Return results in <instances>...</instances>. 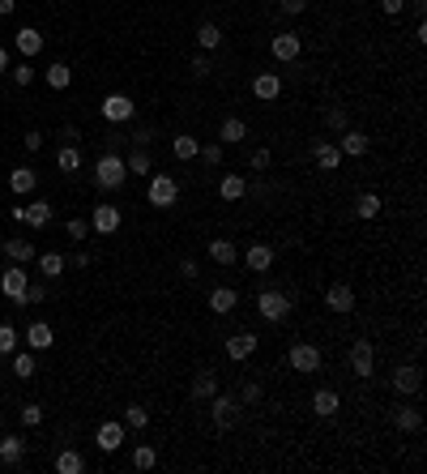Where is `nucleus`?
I'll use <instances>...</instances> for the list:
<instances>
[{
    "instance_id": "f257e3e1",
    "label": "nucleus",
    "mask_w": 427,
    "mask_h": 474,
    "mask_svg": "<svg viewBox=\"0 0 427 474\" xmlns=\"http://www.w3.org/2000/svg\"><path fill=\"white\" fill-rule=\"evenodd\" d=\"M129 180V167H124V158L116 154V150H107L98 163H94V184L103 188V192H116L120 184Z\"/></svg>"
},
{
    "instance_id": "f03ea898",
    "label": "nucleus",
    "mask_w": 427,
    "mask_h": 474,
    "mask_svg": "<svg viewBox=\"0 0 427 474\" xmlns=\"http://www.w3.org/2000/svg\"><path fill=\"white\" fill-rule=\"evenodd\" d=\"M145 201H150V205H158V209H171V205L180 201V184H176V180H171L167 171H158V176H150Z\"/></svg>"
},
{
    "instance_id": "7ed1b4c3",
    "label": "nucleus",
    "mask_w": 427,
    "mask_h": 474,
    "mask_svg": "<svg viewBox=\"0 0 427 474\" xmlns=\"http://www.w3.org/2000/svg\"><path fill=\"white\" fill-rule=\"evenodd\" d=\"M256 312L265 316L270 325H278V321H287V312H291V299L282 295V291H261L256 295Z\"/></svg>"
},
{
    "instance_id": "20e7f679",
    "label": "nucleus",
    "mask_w": 427,
    "mask_h": 474,
    "mask_svg": "<svg viewBox=\"0 0 427 474\" xmlns=\"http://www.w3.org/2000/svg\"><path fill=\"white\" fill-rule=\"evenodd\" d=\"M26 287H30L26 265H13V270L0 274V291H5V299H13V303H22V308H26Z\"/></svg>"
},
{
    "instance_id": "39448f33",
    "label": "nucleus",
    "mask_w": 427,
    "mask_h": 474,
    "mask_svg": "<svg viewBox=\"0 0 427 474\" xmlns=\"http://www.w3.org/2000/svg\"><path fill=\"white\" fill-rule=\"evenodd\" d=\"M287 359H291V367H295V372H299V376H312V372H316V367H320V350H316L312 342H295Z\"/></svg>"
},
{
    "instance_id": "423d86ee",
    "label": "nucleus",
    "mask_w": 427,
    "mask_h": 474,
    "mask_svg": "<svg viewBox=\"0 0 427 474\" xmlns=\"http://www.w3.org/2000/svg\"><path fill=\"white\" fill-rule=\"evenodd\" d=\"M133 98L129 94H107L103 98V120H112V124H129L133 120Z\"/></svg>"
},
{
    "instance_id": "0eeeda50",
    "label": "nucleus",
    "mask_w": 427,
    "mask_h": 474,
    "mask_svg": "<svg viewBox=\"0 0 427 474\" xmlns=\"http://www.w3.org/2000/svg\"><path fill=\"white\" fill-rule=\"evenodd\" d=\"M350 367H355V376H359V381H367L372 372H376V350H372V342H367V338L350 346Z\"/></svg>"
},
{
    "instance_id": "6e6552de",
    "label": "nucleus",
    "mask_w": 427,
    "mask_h": 474,
    "mask_svg": "<svg viewBox=\"0 0 427 474\" xmlns=\"http://www.w3.org/2000/svg\"><path fill=\"white\" fill-rule=\"evenodd\" d=\"M209 410H214V423H218V428H235V419H239V402L235 397L214 393L209 397Z\"/></svg>"
},
{
    "instance_id": "1a4fd4ad",
    "label": "nucleus",
    "mask_w": 427,
    "mask_h": 474,
    "mask_svg": "<svg viewBox=\"0 0 427 474\" xmlns=\"http://www.w3.org/2000/svg\"><path fill=\"white\" fill-rule=\"evenodd\" d=\"M94 445H98L103 453H116V449L124 445V423H120V419H107V423H98Z\"/></svg>"
},
{
    "instance_id": "9d476101",
    "label": "nucleus",
    "mask_w": 427,
    "mask_h": 474,
    "mask_svg": "<svg viewBox=\"0 0 427 474\" xmlns=\"http://www.w3.org/2000/svg\"><path fill=\"white\" fill-rule=\"evenodd\" d=\"M90 231H94V235H116V231H120V209H116V205H94Z\"/></svg>"
},
{
    "instance_id": "9b49d317",
    "label": "nucleus",
    "mask_w": 427,
    "mask_h": 474,
    "mask_svg": "<svg viewBox=\"0 0 427 474\" xmlns=\"http://www.w3.org/2000/svg\"><path fill=\"white\" fill-rule=\"evenodd\" d=\"M299 34H291V30H282V34H274V43H270V51H274V60L278 65H291V60H299Z\"/></svg>"
},
{
    "instance_id": "f8f14e48",
    "label": "nucleus",
    "mask_w": 427,
    "mask_h": 474,
    "mask_svg": "<svg viewBox=\"0 0 427 474\" xmlns=\"http://www.w3.org/2000/svg\"><path fill=\"white\" fill-rule=\"evenodd\" d=\"M419 385H423V372L414 363H398V372H393V389L398 393H406V397H414L419 393Z\"/></svg>"
},
{
    "instance_id": "ddd939ff",
    "label": "nucleus",
    "mask_w": 427,
    "mask_h": 474,
    "mask_svg": "<svg viewBox=\"0 0 427 474\" xmlns=\"http://www.w3.org/2000/svg\"><path fill=\"white\" fill-rule=\"evenodd\" d=\"M252 94H256L261 103H274V98L282 94V77H278V73H256V77H252Z\"/></svg>"
},
{
    "instance_id": "4468645a",
    "label": "nucleus",
    "mask_w": 427,
    "mask_h": 474,
    "mask_svg": "<svg viewBox=\"0 0 427 474\" xmlns=\"http://www.w3.org/2000/svg\"><path fill=\"white\" fill-rule=\"evenodd\" d=\"M256 342H261V338H256L252 329H244V334H235V338L227 342V359H231V363H244V359H248V355L256 350Z\"/></svg>"
},
{
    "instance_id": "2eb2a0df",
    "label": "nucleus",
    "mask_w": 427,
    "mask_h": 474,
    "mask_svg": "<svg viewBox=\"0 0 427 474\" xmlns=\"http://www.w3.org/2000/svg\"><path fill=\"white\" fill-rule=\"evenodd\" d=\"M13 47L22 51V56H26V60H34V56H39V51H43V34H39L34 26H22V30L13 34Z\"/></svg>"
},
{
    "instance_id": "dca6fc26",
    "label": "nucleus",
    "mask_w": 427,
    "mask_h": 474,
    "mask_svg": "<svg viewBox=\"0 0 427 474\" xmlns=\"http://www.w3.org/2000/svg\"><path fill=\"white\" fill-rule=\"evenodd\" d=\"M312 410H316L320 419H334V414L342 410V397H338L334 389H316V393H312Z\"/></svg>"
},
{
    "instance_id": "f3484780",
    "label": "nucleus",
    "mask_w": 427,
    "mask_h": 474,
    "mask_svg": "<svg viewBox=\"0 0 427 474\" xmlns=\"http://www.w3.org/2000/svg\"><path fill=\"white\" fill-rule=\"evenodd\" d=\"M235 308H239V295H235L231 287H214V291H209V312L227 316V312H235Z\"/></svg>"
},
{
    "instance_id": "a211bd4d",
    "label": "nucleus",
    "mask_w": 427,
    "mask_h": 474,
    "mask_svg": "<svg viewBox=\"0 0 427 474\" xmlns=\"http://www.w3.org/2000/svg\"><path fill=\"white\" fill-rule=\"evenodd\" d=\"M325 308H334V312H350V308H355V291H350L346 282H334V287L325 291Z\"/></svg>"
},
{
    "instance_id": "6ab92c4d",
    "label": "nucleus",
    "mask_w": 427,
    "mask_h": 474,
    "mask_svg": "<svg viewBox=\"0 0 427 474\" xmlns=\"http://www.w3.org/2000/svg\"><path fill=\"white\" fill-rule=\"evenodd\" d=\"M244 261H248V270H252V274H265V270L274 265V248H270V244H252Z\"/></svg>"
},
{
    "instance_id": "aec40b11",
    "label": "nucleus",
    "mask_w": 427,
    "mask_h": 474,
    "mask_svg": "<svg viewBox=\"0 0 427 474\" xmlns=\"http://www.w3.org/2000/svg\"><path fill=\"white\" fill-rule=\"evenodd\" d=\"M65 270H69V256H60V252H43V256H39V274H43V278L56 282Z\"/></svg>"
},
{
    "instance_id": "412c9836",
    "label": "nucleus",
    "mask_w": 427,
    "mask_h": 474,
    "mask_svg": "<svg viewBox=\"0 0 427 474\" xmlns=\"http://www.w3.org/2000/svg\"><path fill=\"white\" fill-rule=\"evenodd\" d=\"M51 342H56V334H51L47 321H34V325L26 329V346H30V350H47Z\"/></svg>"
},
{
    "instance_id": "4be33fe9",
    "label": "nucleus",
    "mask_w": 427,
    "mask_h": 474,
    "mask_svg": "<svg viewBox=\"0 0 427 474\" xmlns=\"http://www.w3.org/2000/svg\"><path fill=\"white\" fill-rule=\"evenodd\" d=\"M312 154H316V167H320V171H338V163H342V150H338L334 141H320Z\"/></svg>"
},
{
    "instance_id": "5701e85b",
    "label": "nucleus",
    "mask_w": 427,
    "mask_h": 474,
    "mask_svg": "<svg viewBox=\"0 0 427 474\" xmlns=\"http://www.w3.org/2000/svg\"><path fill=\"white\" fill-rule=\"evenodd\" d=\"M244 137H248V124H244L239 116H227L223 129H218V141H223V145H239Z\"/></svg>"
},
{
    "instance_id": "b1692460",
    "label": "nucleus",
    "mask_w": 427,
    "mask_h": 474,
    "mask_svg": "<svg viewBox=\"0 0 427 474\" xmlns=\"http://www.w3.org/2000/svg\"><path fill=\"white\" fill-rule=\"evenodd\" d=\"M22 223H26V227H34V231H39V227H47V223H51V201H30Z\"/></svg>"
},
{
    "instance_id": "393cba45",
    "label": "nucleus",
    "mask_w": 427,
    "mask_h": 474,
    "mask_svg": "<svg viewBox=\"0 0 427 474\" xmlns=\"http://www.w3.org/2000/svg\"><path fill=\"white\" fill-rule=\"evenodd\" d=\"M22 453H26V440L22 436H0V461H5V466H18Z\"/></svg>"
},
{
    "instance_id": "a878e982",
    "label": "nucleus",
    "mask_w": 427,
    "mask_h": 474,
    "mask_svg": "<svg viewBox=\"0 0 427 474\" xmlns=\"http://www.w3.org/2000/svg\"><path fill=\"white\" fill-rule=\"evenodd\" d=\"M43 81H47L51 90H69V81H73V69L56 60V65H47V73H43Z\"/></svg>"
},
{
    "instance_id": "bb28decb",
    "label": "nucleus",
    "mask_w": 427,
    "mask_h": 474,
    "mask_svg": "<svg viewBox=\"0 0 427 474\" xmlns=\"http://www.w3.org/2000/svg\"><path fill=\"white\" fill-rule=\"evenodd\" d=\"M338 150H342V154H350V158H363V154H367V137H363V133H355V129H346V133H342V141H338Z\"/></svg>"
},
{
    "instance_id": "cd10ccee",
    "label": "nucleus",
    "mask_w": 427,
    "mask_h": 474,
    "mask_svg": "<svg viewBox=\"0 0 427 474\" xmlns=\"http://www.w3.org/2000/svg\"><path fill=\"white\" fill-rule=\"evenodd\" d=\"M244 192H248V180H244V176H223V180H218V197H223V201H239Z\"/></svg>"
},
{
    "instance_id": "c85d7f7f",
    "label": "nucleus",
    "mask_w": 427,
    "mask_h": 474,
    "mask_svg": "<svg viewBox=\"0 0 427 474\" xmlns=\"http://www.w3.org/2000/svg\"><path fill=\"white\" fill-rule=\"evenodd\" d=\"M56 470H60V474H81V470H86V457H81L77 449H60V453H56Z\"/></svg>"
},
{
    "instance_id": "c756f323",
    "label": "nucleus",
    "mask_w": 427,
    "mask_h": 474,
    "mask_svg": "<svg viewBox=\"0 0 427 474\" xmlns=\"http://www.w3.org/2000/svg\"><path fill=\"white\" fill-rule=\"evenodd\" d=\"M5 252H9V256H13V265H30V261H34V256H39V252H34V244H30V239H9V244H5Z\"/></svg>"
},
{
    "instance_id": "7c9ffc66",
    "label": "nucleus",
    "mask_w": 427,
    "mask_h": 474,
    "mask_svg": "<svg viewBox=\"0 0 427 474\" xmlns=\"http://www.w3.org/2000/svg\"><path fill=\"white\" fill-rule=\"evenodd\" d=\"M56 167H60L65 176L81 171V150H77V145H60V154H56Z\"/></svg>"
},
{
    "instance_id": "2f4dec72",
    "label": "nucleus",
    "mask_w": 427,
    "mask_h": 474,
    "mask_svg": "<svg viewBox=\"0 0 427 474\" xmlns=\"http://www.w3.org/2000/svg\"><path fill=\"white\" fill-rule=\"evenodd\" d=\"M214 393H218V376H214V372H201V376L192 381V397H197V402H209Z\"/></svg>"
},
{
    "instance_id": "473e14b6",
    "label": "nucleus",
    "mask_w": 427,
    "mask_h": 474,
    "mask_svg": "<svg viewBox=\"0 0 427 474\" xmlns=\"http://www.w3.org/2000/svg\"><path fill=\"white\" fill-rule=\"evenodd\" d=\"M197 150H201V141H197V137H188V133L171 137V154H176V158H184V163H188V158H197Z\"/></svg>"
},
{
    "instance_id": "72a5a7b5",
    "label": "nucleus",
    "mask_w": 427,
    "mask_h": 474,
    "mask_svg": "<svg viewBox=\"0 0 427 474\" xmlns=\"http://www.w3.org/2000/svg\"><path fill=\"white\" fill-rule=\"evenodd\" d=\"M34 184H39V176H34L30 167H18V171L9 176V188H13V192H22V197H26V192H34Z\"/></svg>"
},
{
    "instance_id": "f704fd0d",
    "label": "nucleus",
    "mask_w": 427,
    "mask_h": 474,
    "mask_svg": "<svg viewBox=\"0 0 427 474\" xmlns=\"http://www.w3.org/2000/svg\"><path fill=\"white\" fill-rule=\"evenodd\" d=\"M209 256L218 261V265H235V256H239V252H235V244H231V239H214V244H209Z\"/></svg>"
},
{
    "instance_id": "c9c22d12",
    "label": "nucleus",
    "mask_w": 427,
    "mask_h": 474,
    "mask_svg": "<svg viewBox=\"0 0 427 474\" xmlns=\"http://www.w3.org/2000/svg\"><path fill=\"white\" fill-rule=\"evenodd\" d=\"M355 214H359L363 223H367V218H376V214H381V197H376V192H363V197L355 201Z\"/></svg>"
},
{
    "instance_id": "e433bc0d",
    "label": "nucleus",
    "mask_w": 427,
    "mask_h": 474,
    "mask_svg": "<svg viewBox=\"0 0 427 474\" xmlns=\"http://www.w3.org/2000/svg\"><path fill=\"white\" fill-rule=\"evenodd\" d=\"M197 43H201L205 51H214V47L223 43V30L214 26V22H201V26H197Z\"/></svg>"
},
{
    "instance_id": "4c0bfd02",
    "label": "nucleus",
    "mask_w": 427,
    "mask_h": 474,
    "mask_svg": "<svg viewBox=\"0 0 427 474\" xmlns=\"http://www.w3.org/2000/svg\"><path fill=\"white\" fill-rule=\"evenodd\" d=\"M124 167H129V176H150V154H145V150L137 145V150H133V154L124 158Z\"/></svg>"
},
{
    "instance_id": "58836bf2",
    "label": "nucleus",
    "mask_w": 427,
    "mask_h": 474,
    "mask_svg": "<svg viewBox=\"0 0 427 474\" xmlns=\"http://www.w3.org/2000/svg\"><path fill=\"white\" fill-rule=\"evenodd\" d=\"M419 428H423V414L414 406H402L398 410V432H419Z\"/></svg>"
},
{
    "instance_id": "ea45409f",
    "label": "nucleus",
    "mask_w": 427,
    "mask_h": 474,
    "mask_svg": "<svg viewBox=\"0 0 427 474\" xmlns=\"http://www.w3.org/2000/svg\"><path fill=\"white\" fill-rule=\"evenodd\" d=\"M124 428H133V432L150 428V414H145V406H129V414H124Z\"/></svg>"
},
{
    "instance_id": "a19ab883",
    "label": "nucleus",
    "mask_w": 427,
    "mask_h": 474,
    "mask_svg": "<svg viewBox=\"0 0 427 474\" xmlns=\"http://www.w3.org/2000/svg\"><path fill=\"white\" fill-rule=\"evenodd\" d=\"M13 372H18L22 381H30V376H34V355H30V350H22V355H13Z\"/></svg>"
},
{
    "instance_id": "79ce46f5",
    "label": "nucleus",
    "mask_w": 427,
    "mask_h": 474,
    "mask_svg": "<svg viewBox=\"0 0 427 474\" xmlns=\"http://www.w3.org/2000/svg\"><path fill=\"white\" fill-rule=\"evenodd\" d=\"M13 350H18V329L0 325V355H13Z\"/></svg>"
},
{
    "instance_id": "37998d69",
    "label": "nucleus",
    "mask_w": 427,
    "mask_h": 474,
    "mask_svg": "<svg viewBox=\"0 0 427 474\" xmlns=\"http://www.w3.org/2000/svg\"><path fill=\"white\" fill-rule=\"evenodd\" d=\"M325 124H329V133H346V129H350L342 107H329V112H325Z\"/></svg>"
},
{
    "instance_id": "c03bdc74",
    "label": "nucleus",
    "mask_w": 427,
    "mask_h": 474,
    "mask_svg": "<svg viewBox=\"0 0 427 474\" xmlns=\"http://www.w3.org/2000/svg\"><path fill=\"white\" fill-rule=\"evenodd\" d=\"M154 461H158V453H154L150 445H141V449L133 453V466H137V470H154Z\"/></svg>"
},
{
    "instance_id": "a18cd8bd",
    "label": "nucleus",
    "mask_w": 427,
    "mask_h": 474,
    "mask_svg": "<svg viewBox=\"0 0 427 474\" xmlns=\"http://www.w3.org/2000/svg\"><path fill=\"white\" fill-rule=\"evenodd\" d=\"M18 414H22V423H26V428H39V423H43V406H34V402H26Z\"/></svg>"
},
{
    "instance_id": "49530a36",
    "label": "nucleus",
    "mask_w": 427,
    "mask_h": 474,
    "mask_svg": "<svg viewBox=\"0 0 427 474\" xmlns=\"http://www.w3.org/2000/svg\"><path fill=\"white\" fill-rule=\"evenodd\" d=\"M197 154H201V163H205V167H218V163H223V145H201Z\"/></svg>"
},
{
    "instance_id": "de8ad7c7",
    "label": "nucleus",
    "mask_w": 427,
    "mask_h": 474,
    "mask_svg": "<svg viewBox=\"0 0 427 474\" xmlns=\"http://www.w3.org/2000/svg\"><path fill=\"white\" fill-rule=\"evenodd\" d=\"M65 231H69V239H86V235H90V223H86V218H69Z\"/></svg>"
},
{
    "instance_id": "09e8293b",
    "label": "nucleus",
    "mask_w": 427,
    "mask_h": 474,
    "mask_svg": "<svg viewBox=\"0 0 427 474\" xmlns=\"http://www.w3.org/2000/svg\"><path fill=\"white\" fill-rule=\"evenodd\" d=\"M239 402H244V406H256V402H261V385H256V381H248V385L239 389Z\"/></svg>"
},
{
    "instance_id": "8fccbe9b",
    "label": "nucleus",
    "mask_w": 427,
    "mask_h": 474,
    "mask_svg": "<svg viewBox=\"0 0 427 474\" xmlns=\"http://www.w3.org/2000/svg\"><path fill=\"white\" fill-rule=\"evenodd\" d=\"M13 81H18V86H30V81H34V69H30V60H22V65L13 69Z\"/></svg>"
},
{
    "instance_id": "3c124183",
    "label": "nucleus",
    "mask_w": 427,
    "mask_h": 474,
    "mask_svg": "<svg viewBox=\"0 0 427 474\" xmlns=\"http://www.w3.org/2000/svg\"><path fill=\"white\" fill-rule=\"evenodd\" d=\"M278 9H282L287 18H295V13H303V9H308V0H278Z\"/></svg>"
},
{
    "instance_id": "603ef678",
    "label": "nucleus",
    "mask_w": 427,
    "mask_h": 474,
    "mask_svg": "<svg viewBox=\"0 0 427 474\" xmlns=\"http://www.w3.org/2000/svg\"><path fill=\"white\" fill-rule=\"evenodd\" d=\"M43 299H47V287L43 282H30L26 287V303H43Z\"/></svg>"
},
{
    "instance_id": "864d4df0",
    "label": "nucleus",
    "mask_w": 427,
    "mask_h": 474,
    "mask_svg": "<svg viewBox=\"0 0 427 474\" xmlns=\"http://www.w3.org/2000/svg\"><path fill=\"white\" fill-rule=\"evenodd\" d=\"M265 167H270V150H256L252 154V171H265Z\"/></svg>"
},
{
    "instance_id": "5fc2aeb1",
    "label": "nucleus",
    "mask_w": 427,
    "mask_h": 474,
    "mask_svg": "<svg viewBox=\"0 0 427 474\" xmlns=\"http://www.w3.org/2000/svg\"><path fill=\"white\" fill-rule=\"evenodd\" d=\"M381 9H385V13H389V18H398V13H402V9H406V0H381Z\"/></svg>"
},
{
    "instance_id": "6e6d98bb",
    "label": "nucleus",
    "mask_w": 427,
    "mask_h": 474,
    "mask_svg": "<svg viewBox=\"0 0 427 474\" xmlns=\"http://www.w3.org/2000/svg\"><path fill=\"white\" fill-rule=\"evenodd\" d=\"M180 278H197V261H192V256L180 261Z\"/></svg>"
},
{
    "instance_id": "4d7b16f0",
    "label": "nucleus",
    "mask_w": 427,
    "mask_h": 474,
    "mask_svg": "<svg viewBox=\"0 0 427 474\" xmlns=\"http://www.w3.org/2000/svg\"><path fill=\"white\" fill-rule=\"evenodd\" d=\"M209 69H214V65H209L205 56H197V60H192V73H197V77H209Z\"/></svg>"
},
{
    "instance_id": "13d9d810",
    "label": "nucleus",
    "mask_w": 427,
    "mask_h": 474,
    "mask_svg": "<svg viewBox=\"0 0 427 474\" xmlns=\"http://www.w3.org/2000/svg\"><path fill=\"white\" fill-rule=\"evenodd\" d=\"M133 141H137V145H141V150H145V145H150V141H154V129H137V133H133Z\"/></svg>"
},
{
    "instance_id": "bf43d9fd",
    "label": "nucleus",
    "mask_w": 427,
    "mask_h": 474,
    "mask_svg": "<svg viewBox=\"0 0 427 474\" xmlns=\"http://www.w3.org/2000/svg\"><path fill=\"white\" fill-rule=\"evenodd\" d=\"M22 141H26V150H30V154H34V150H43V133H26Z\"/></svg>"
},
{
    "instance_id": "052dcab7",
    "label": "nucleus",
    "mask_w": 427,
    "mask_h": 474,
    "mask_svg": "<svg viewBox=\"0 0 427 474\" xmlns=\"http://www.w3.org/2000/svg\"><path fill=\"white\" fill-rule=\"evenodd\" d=\"M69 265H77V270H90V252H73V256H69Z\"/></svg>"
},
{
    "instance_id": "680f3d73",
    "label": "nucleus",
    "mask_w": 427,
    "mask_h": 474,
    "mask_svg": "<svg viewBox=\"0 0 427 474\" xmlns=\"http://www.w3.org/2000/svg\"><path fill=\"white\" fill-rule=\"evenodd\" d=\"M13 65H9V47H0V73H9Z\"/></svg>"
},
{
    "instance_id": "e2e57ef3",
    "label": "nucleus",
    "mask_w": 427,
    "mask_h": 474,
    "mask_svg": "<svg viewBox=\"0 0 427 474\" xmlns=\"http://www.w3.org/2000/svg\"><path fill=\"white\" fill-rule=\"evenodd\" d=\"M13 9H18V0H0V13H5V18H9Z\"/></svg>"
},
{
    "instance_id": "0e129e2a",
    "label": "nucleus",
    "mask_w": 427,
    "mask_h": 474,
    "mask_svg": "<svg viewBox=\"0 0 427 474\" xmlns=\"http://www.w3.org/2000/svg\"><path fill=\"white\" fill-rule=\"evenodd\" d=\"M0 252H5V244H0Z\"/></svg>"
}]
</instances>
